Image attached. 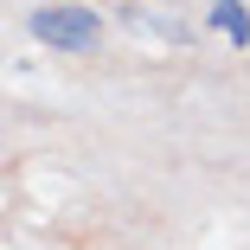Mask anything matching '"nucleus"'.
<instances>
[{
	"label": "nucleus",
	"instance_id": "f257e3e1",
	"mask_svg": "<svg viewBox=\"0 0 250 250\" xmlns=\"http://www.w3.org/2000/svg\"><path fill=\"white\" fill-rule=\"evenodd\" d=\"M32 39H45L52 52H96V39H103V20H96V7H32Z\"/></svg>",
	"mask_w": 250,
	"mask_h": 250
},
{
	"label": "nucleus",
	"instance_id": "f03ea898",
	"mask_svg": "<svg viewBox=\"0 0 250 250\" xmlns=\"http://www.w3.org/2000/svg\"><path fill=\"white\" fill-rule=\"evenodd\" d=\"M212 26L237 45V52H250V7L244 0H212Z\"/></svg>",
	"mask_w": 250,
	"mask_h": 250
}]
</instances>
